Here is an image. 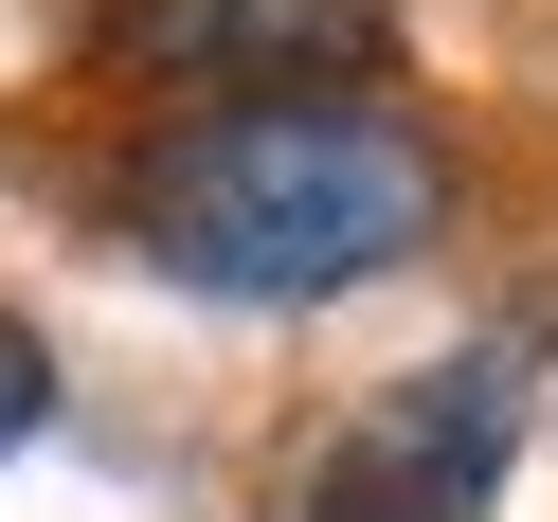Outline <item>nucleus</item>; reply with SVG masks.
<instances>
[{"mask_svg":"<svg viewBox=\"0 0 558 522\" xmlns=\"http://www.w3.org/2000/svg\"><path fill=\"white\" fill-rule=\"evenodd\" d=\"M450 217V162L414 145L397 109H198L126 162V234L145 270L217 306H325V289H378L397 253H433Z\"/></svg>","mask_w":558,"mask_h":522,"instance_id":"1","label":"nucleus"},{"mask_svg":"<svg viewBox=\"0 0 558 522\" xmlns=\"http://www.w3.org/2000/svg\"><path fill=\"white\" fill-rule=\"evenodd\" d=\"M505 433H522V361H505V342H469V361H433V378H414V397L325 469V505H306V522H486Z\"/></svg>","mask_w":558,"mask_h":522,"instance_id":"3","label":"nucleus"},{"mask_svg":"<svg viewBox=\"0 0 558 522\" xmlns=\"http://www.w3.org/2000/svg\"><path fill=\"white\" fill-rule=\"evenodd\" d=\"M109 54L234 109H325L397 54V0H109Z\"/></svg>","mask_w":558,"mask_h":522,"instance_id":"2","label":"nucleus"},{"mask_svg":"<svg viewBox=\"0 0 558 522\" xmlns=\"http://www.w3.org/2000/svg\"><path fill=\"white\" fill-rule=\"evenodd\" d=\"M37 414H54V342H37V325H0V450L37 433Z\"/></svg>","mask_w":558,"mask_h":522,"instance_id":"4","label":"nucleus"}]
</instances>
